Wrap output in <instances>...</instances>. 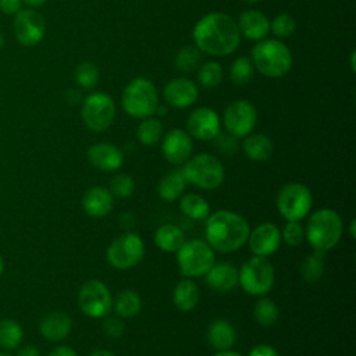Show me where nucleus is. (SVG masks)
<instances>
[{
    "mask_svg": "<svg viewBox=\"0 0 356 356\" xmlns=\"http://www.w3.org/2000/svg\"><path fill=\"white\" fill-rule=\"evenodd\" d=\"M192 36L197 49L211 56H228L241 43L236 21L224 13H210L202 17L195 24Z\"/></svg>",
    "mask_w": 356,
    "mask_h": 356,
    "instance_id": "f257e3e1",
    "label": "nucleus"
},
{
    "mask_svg": "<svg viewBox=\"0 0 356 356\" xmlns=\"http://www.w3.org/2000/svg\"><path fill=\"white\" fill-rule=\"evenodd\" d=\"M249 224L238 213L220 210L207 216L206 239L213 250L220 253H231L245 245L249 238Z\"/></svg>",
    "mask_w": 356,
    "mask_h": 356,
    "instance_id": "f03ea898",
    "label": "nucleus"
},
{
    "mask_svg": "<svg viewBox=\"0 0 356 356\" xmlns=\"http://www.w3.org/2000/svg\"><path fill=\"white\" fill-rule=\"evenodd\" d=\"M252 63L264 76L281 78L292 67V53L278 39H261L252 49Z\"/></svg>",
    "mask_w": 356,
    "mask_h": 356,
    "instance_id": "7ed1b4c3",
    "label": "nucleus"
},
{
    "mask_svg": "<svg viewBox=\"0 0 356 356\" xmlns=\"http://www.w3.org/2000/svg\"><path fill=\"white\" fill-rule=\"evenodd\" d=\"M342 220L331 209L314 211L307 220L306 239L317 252H327L334 248L342 236Z\"/></svg>",
    "mask_w": 356,
    "mask_h": 356,
    "instance_id": "20e7f679",
    "label": "nucleus"
},
{
    "mask_svg": "<svg viewBox=\"0 0 356 356\" xmlns=\"http://www.w3.org/2000/svg\"><path fill=\"white\" fill-rule=\"evenodd\" d=\"M124 111L134 118H147L156 113L159 95L152 81L138 76L127 83L121 95Z\"/></svg>",
    "mask_w": 356,
    "mask_h": 356,
    "instance_id": "39448f33",
    "label": "nucleus"
},
{
    "mask_svg": "<svg viewBox=\"0 0 356 356\" xmlns=\"http://www.w3.org/2000/svg\"><path fill=\"white\" fill-rule=\"evenodd\" d=\"M182 172L186 181L206 191L218 188L222 184L225 175L221 161L209 153H200L189 157L185 161Z\"/></svg>",
    "mask_w": 356,
    "mask_h": 356,
    "instance_id": "423d86ee",
    "label": "nucleus"
},
{
    "mask_svg": "<svg viewBox=\"0 0 356 356\" xmlns=\"http://www.w3.org/2000/svg\"><path fill=\"white\" fill-rule=\"evenodd\" d=\"M238 282L249 295H264L273 288L274 267L267 257L253 256L238 271Z\"/></svg>",
    "mask_w": 356,
    "mask_h": 356,
    "instance_id": "0eeeda50",
    "label": "nucleus"
},
{
    "mask_svg": "<svg viewBox=\"0 0 356 356\" xmlns=\"http://www.w3.org/2000/svg\"><path fill=\"white\" fill-rule=\"evenodd\" d=\"M177 261L182 275L200 277L204 275L214 264V252L210 245L200 239L184 242L177 252Z\"/></svg>",
    "mask_w": 356,
    "mask_h": 356,
    "instance_id": "6e6552de",
    "label": "nucleus"
},
{
    "mask_svg": "<svg viewBox=\"0 0 356 356\" xmlns=\"http://www.w3.org/2000/svg\"><path fill=\"white\" fill-rule=\"evenodd\" d=\"M313 197L309 188L292 182L281 188L277 196V207L286 221H300L312 209Z\"/></svg>",
    "mask_w": 356,
    "mask_h": 356,
    "instance_id": "1a4fd4ad",
    "label": "nucleus"
},
{
    "mask_svg": "<svg viewBox=\"0 0 356 356\" xmlns=\"http://www.w3.org/2000/svg\"><path fill=\"white\" fill-rule=\"evenodd\" d=\"M81 115L89 129L95 132L106 131L115 117L114 100L103 92L90 93L83 99Z\"/></svg>",
    "mask_w": 356,
    "mask_h": 356,
    "instance_id": "9d476101",
    "label": "nucleus"
},
{
    "mask_svg": "<svg viewBox=\"0 0 356 356\" xmlns=\"http://www.w3.org/2000/svg\"><path fill=\"white\" fill-rule=\"evenodd\" d=\"M145 253V245L139 235L128 232L115 238L107 248V261L120 270L131 268L136 266Z\"/></svg>",
    "mask_w": 356,
    "mask_h": 356,
    "instance_id": "9b49d317",
    "label": "nucleus"
},
{
    "mask_svg": "<svg viewBox=\"0 0 356 356\" xmlns=\"http://www.w3.org/2000/svg\"><path fill=\"white\" fill-rule=\"evenodd\" d=\"M79 309L92 318L104 317L113 306V299L108 288L99 280L86 281L78 293Z\"/></svg>",
    "mask_w": 356,
    "mask_h": 356,
    "instance_id": "f8f14e48",
    "label": "nucleus"
},
{
    "mask_svg": "<svg viewBox=\"0 0 356 356\" xmlns=\"http://www.w3.org/2000/svg\"><path fill=\"white\" fill-rule=\"evenodd\" d=\"M44 18L33 8H21L13 21V31L19 44L25 47L36 46L44 36Z\"/></svg>",
    "mask_w": 356,
    "mask_h": 356,
    "instance_id": "ddd939ff",
    "label": "nucleus"
},
{
    "mask_svg": "<svg viewBox=\"0 0 356 356\" xmlns=\"http://www.w3.org/2000/svg\"><path fill=\"white\" fill-rule=\"evenodd\" d=\"M257 120L254 106L248 100H236L231 103L224 113V127L227 132L235 138L249 135Z\"/></svg>",
    "mask_w": 356,
    "mask_h": 356,
    "instance_id": "4468645a",
    "label": "nucleus"
},
{
    "mask_svg": "<svg viewBox=\"0 0 356 356\" xmlns=\"http://www.w3.org/2000/svg\"><path fill=\"white\" fill-rule=\"evenodd\" d=\"M220 117L209 107L195 108L186 121L189 134L200 140H211L220 134Z\"/></svg>",
    "mask_w": 356,
    "mask_h": 356,
    "instance_id": "2eb2a0df",
    "label": "nucleus"
},
{
    "mask_svg": "<svg viewBox=\"0 0 356 356\" xmlns=\"http://www.w3.org/2000/svg\"><path fill=\"white\" fill-rule=\"evenodd\" d=\"M193 143L191 135L184 129L174 128L163 139L161 150L164 157L172 164H184L192 154Z\"/></svg>",
    "mask_w": 356,
    "mask_h": 356,
    "instance_id": "dca6fc26",
    "label": "nucleus"
},
{
    "mask_svg": "<svg viewBox=\"0 0 356 356\" xmlns=\"http://www.w3.org/2000/svg\"><path fill=\"white\" fill-rule=\"evenodd\" d=\"M164 100L175 108H186L199 97V89L188 78H174L168 81L163 89Z\"/></svg>",
    "mask_w": 356,
    "mask_h": 356,
    "instance_id": "f3484780",
    "label": "nucleus"
},
{
    "mask_svg": "<svg viewBox=\"0 0 356 356\" xmlns=\"http://www.w3.org/2000/svg\"><path fill=\"white\" fill-rule=\"evenodd\" d=\"M249 248L254 256L267 257L273 254L281 243V232L271 222H263L249 232Z\"/></svg>",
    "mask_w": 356,
    "mask_h": 356,
    "instance_id": "a211bd4d",
    "label": "nucleus"
},
{
    "mask_svg": "<svg viewBox=\"0 0 356 356\" xmlns=\"http://www.w3.org/2000/svg\"><path fill=\"white\" fill-rule=\"evenodd\" d=\"M88 160L103 171H115L124 163L122 152L111 143H95L88 149Z\"/></svg>",
    "mask_w": 356,
    "mask_h": 356,
    "instance_id": "6ab92c4d",
    "label": "nucleus"
},
{
    "mask_svg": "<svg viewBox=\"0 0 356 356\" xmlns=\"http://www.w3.org/2000/svg\"><path fill=\"white\" fill-rule=\"evenodd\" d=\"M236 24L241 35H245L250 40H261L270 31L268 18L259 10H246L241 13Z\"/></svg>",
    "mask_w": 356,
    "mask_h": 356,
    "instance_id": "aec40b11",
    "label": "nucleus"
},
{
    "mask_svg": "<svg viewBox=\"0 0 356 356\" xmlns=\"http://www.w3.org/2000/svg\"><path fill=\"white\" fill-rule=\"evenodd\" d=\"M113 195L103 186L88 189L82 197V207L90 217L99 218L107 216L113 209Z\"/></svg>",
    "mask_w": 356,
    "mask_h": 356,
    "instance_id": "412c9836",
    "label": "nucleus"
},
{
    "mask_svg": "<svg viewBox=\"0 0 356 356\" xmlns=\"http://www.w3.org/2000/svg\"><path fill=\"white\" fill-rule=\"evenodd\" d=\"M72 321L71 317L64 312H51L49 313L39 325L40 334L51 342H58L67 338L71 332Z\"/></svg>",
    "mask_w": 356,
    "mask_h": 356,
    "instance_id": "4be33fe9",
    "label": "nucleus"
},
{
    "mask_svg": "<svg viewBox=\"0 0 356 356\" xmlns=\"http://www.w3.org/2000/svg\"><path fill=\"white\" fill-rule=\"evenodd\" d=\"M204 275L207 285L220 292H227L238 284V270L228 263L213 264Z\"/></svg>",
    "mask_w": 356,
    "mask_h": 356,
    "instance_id": "5701e85b",
    "label": "nucleus"
},
{
    "mask_svg": "<svg viewBox=\"0 0 356 356\" xmlns=\"http://www.w3.org/2000/svg\"><path fill=\"white\" fill-rule=\"evenodd\" d=\"M234 327L222 318H217L210 323L207 330V341L217 350H228L235 343Z\"/></svg>",
    "mask_w": 356,
    "mask_h": 356,
    "instance_id": "b1692460",
    "label": "nucleus"
},
{
    "mask_svg": "<svg viewBox=\"0 0 356 356\" xmlns=\"http://www.w3.org/2000/svg\"><path fill=\"white\" fill-rule=\"evenodd\" d=\"M185 186H186V178L182 170H172L160 179L157 192L163 200L174 202L178 197H181Z\"/></svg>",
    "mask_w": 356,
    "mask_h": 356,
    "instance_id": "393cba45",
    "label": "nucleus"
},
{
    "mask_svg": "<svg viewBox=\"0 0 356 356\" xmlns=\"http://www.w3.org/2000/svg\"><path fill=\"white\" fill-rule=\"evenodd\" d=\"M200 299V292L197 285L191 280H182L177 284L172 295L174 305L178 310L189 312L196 307Z\"/></svg>",
    "mask_w": 356,
    "mask_h": 356,
    "instance_id": "a878e982",
    "label": "nucleus"
},
{
    "mask_svg": "<svg viewBox=\"0 0 356 356\" xmlns=\"http://www.w3.org/2000/svg\"><path fill=\"white\" fill-rule=\"evenodd\" d=\"M242 149L253 161H266L273 154V142L263 134L246 135Z\"/></svg>",
    "mask_w": 356,
    "mask_h": 356,
    "instance_id": "bb28decb",
    "label": "nucleus"
},
{
    "mask_svg": "<svg viewBox=\"0 0 356 356\" xmlns=\"http://www.w3.org/2000/svg\"><path fill=\"white\" fill-rule=\"evenodd\" d=\"M154 242L163 252L174 253L178 252L184 245L185 235L179 227L174 224H164L157 228L154 234Z\"/></svg>",
    "mask_w": 356,
    "mask_h": 356,
    "instance_id": "cd10ccee",
    "label": "nucleus"
},
{
    "mask_svg": "<svg viewBox=\"0 0 356 356\" xmlns=\"http://www.w3.org/2000/svg\"><path fill=\"white\" fill-rule=\"evenodd\" d=\"M181 211L192 220H203L210 213L209 203L196 193H186L179 200Z\"/></svg>",
    "mask_w": 356,
    "mask_h": 356,
    "instance_id": "c85d7f7f",
    "label": "nucleus"
},
{
    "mask_svg": "<svg viewBox=\"0 0 356 356\" xmlns=\"http://www.w3.org/2000/svg\"><path fill=\"white\" fill-rule=\"evenodd\" d=\"M140 306H142L140 296L138 292L132 289H125L120 292L114 302L115 313L122 318H129L138 314L140 310Z\"/></svg>",
    "mask_w": 356,
    "mask_h": 356,
    "instance_id": "c756f323",
    "label": "nucleus"
},
{
    "mask_svg": "<svg viewBox=\"0 0 356 356\" xmlns=\"http://www.w3.org/2000/svg\"><path fill=\"white\" fill-rule=\"evenodd\" d=\"M22 328L13 318H3L0 321V346L3 349H15L22 341Z\"/></svg>",
    "mask_w": 356,
    "mask_h": 356,
    "instance_id": "7c9ffc66",
    "label": "nucleus"
},
{
    "mask_svg": "<svg viewBox=\"0 0 356 356\" xmlns=\"http://www.w3.org/2000/svg\"><path fill=\"white\" fill-rule=\"evenodd\" d=\"M138 139L145 146L156 145L163 135V125L157 118H143L136 131Z\"/></svg>",
    "mask_w": 356,
    "mask_h": 356,
    "instance_id": "2f4dec72",
    "label": "nucleus"
},
{
    "mask_svg": "<svg viewBox=\"0 0 356 356\" xmlns=\"http://www.w3.org/2000/svg\"><path fill=\"white\" fill-rule=\"evenodd\" d=\"M253 316L260 325L270 327L278 320V307L271 299L261 298L253 307Z\"/></svg>",
    "mask_w": 356,
    "mask_h": 356,
    "instance_id": "473e14b6",
    "label": "nucleus"
},
{
    "mask_svg": "<svg viewBox=\"0 0 356 356\" xmlns=\"http://www.w3.org/2000/svg\"><path fill=\"white\" fill-rule=\"evenodd\" d=\"M202 61L200 50L195 46H185L178 50L174 58L175 68L182 72H191L195 71Z\"/></svg>",
    "mask_w": 356,
    "mask_h": 356,
    "instance_id": "72a5a7b5",
    "label": "nucleus"
},
{
    "mask_svg": "<svg viewBox=\"0 0 356 356\" xmlns=\"http://www.w3.org/2000/svg\"><path fill=\"white\" fill-rule=\"evenodd\" d=\"M254 67L249 57L235 58L229 67V78L235 85H246L253 78Z\"/></svg>",
    "mask_w": 356,
    "mask_h": 356,
    "instance_id": "f704fd0d",
    "label": "nucleus"
},
{
    "mask_svg": "<svg viewBox=\"0 0 356 356\" xmlns=\"http://www.w3.org/2000/svg\"><path fill=\"white\" fill-rule=\"evenodd\" d=\"M321 253L323 252H314L313 254H309L302 266H300V273H302V277L306 282H316L321 278L323 273H324V261H323V257H321Z\"/></svg>",
    "mask_w": 356,
    "mask_h": 356,
    "instance_id": "c9c22d12",
    "label": "nucleus"
},
{
    "mask_svg": "<svg viewBox=\"0 0 356 356\" xmlns=\"http://www.w3.org/2000/svg\"><path fill=\"white\" fill-rule=\"evenodd\" d=\"M75 82L82 89H93L99 82V70L90 61L81 63L75 70Z\"/></svg>",
    "mask_w": 356,
    "mask_h": 356,
    "instance_id": "e433bc0d",
    "label": "nucleus"
},
{
    "mask_svg": "<svg viewBox=\"0 0 356 356\" xmlns=\"http://www.w3.org/2000/svg\"><path fill=\"white\" fill-rule=\"evenodd\" d=\"M222 74V68L217 61H207L200 67L197 79L204 88H216L221 83Z\"/></svg>",
    "mask_w": 356,
    "mask_h": 356,
    "instance_id": "4c0bfd02",
    "label": "nucleus"
},
{
    "mask_svg": "<svg viewBox=\"0 0 356 356\" xmlns=\"http://www.w3.org/2000/svg\"><path fill=\"white\" fill-rule=\"evenodd\" d=\"M135 189V181L131 175L125 172L115 174L110 181V192L115 197H129Z\"/></svg>",
    "mask_w": 356,
    "mask_h": 356,
    "instance_id": "58836bf2",
    "label": "nucleus"
},
{
    "mask_svg": "<svg viewBox=\"0 0 356 356\" xmlns=\"http://www.w3.org/2000/svg\"><path fill=\"white\" fill-rule=\"evenodd\" d=\"M270 29L278 38H286L295 32L296 21L289 14H280L270 22Z\"/></svg>",
    "mask_w": 356,
    "mask_h": 356,
    "instance_id": "ea45409f",
    "label": "nucleus"
},
{
    "mask_svg": "<svg viewBox=\"0 0 356 356\" xmlns=\"http://www.w3.org/2000/svg\"><path fill=\"white\" fill-rule=\"evenodd\" d=\"M281 239H284L286 245L298 246L303 241V228L299 221H288L282 228Z\"/></svg>",
    "mask_w": 356,
    "mask_h": 356,
    "instance_id": "a19ab883",
    "label": "nucleus"
},
{
    "mask_svg": "<svg viewBox=\"0 0 356 356\" xmlns=\"http://www.w3.org/2000/svg\"><path fill=\"white\" fill-rule=\"evenodd\" d=\"M214 139H216V146L224 154H232L238 150L236 138L229 134H218Z\"/></svg>",
    "mask_w": 356,
    "mask_h": 356,
    "instance_id": "79ce46f5",
    "label": "nucleus"
},
{
    "mask_svg": "<svg viewBox=\"0 0 356 356\" xmlns=\"http://www.w3.org/2000/svg\"><path fill=\"white\" fill-rule=\"evenodd\" d=\"M124 321L118 317H107L103 321V331L108 338H120L124 334Z\"/></svg>",
    "mask_w": 356,
    "mask_h": 356,
    "instance_id": "37998d69",
    "label": "nucleus"
},
{
    "mask_svg": "<svg viewBox=\"0 0 356 356\" xmlns=\"http://www.w3.org/2000/svg\"><path fill=\"white\" fill-rule=\"evenodd\" d=\"M22 6V0H0V11L6 15H15Z\"/></svg>",
    "mask_w": 356,
    "mask_h": 356,
    "instance_id": "c03bdc74",
    "label": "nucleus"
},
{
    "mask_svg": "<svg viewBox=\"0 0 356 356\" xmlns=\"http://www.w3.org/2000/svg\"><path fill=\"white\" fill-rule=\"evenodd\" d=\"M249 356H278V353L268 345H257L249 352Z\"/></svg>",
    "mask_w": 356,
    "mask_h": 356,
    "instance_id": "a18cd8bd",
    "label": "nucleus"
},
{
    "mask_svg": "<svg viewBox=\"0 0 356 356\" xmlns=\"http://www.w3.org/2000/svg\"><path fill=\"white\" fill-rule=\"evenodd\" d=\"M49 356H78L76 352L70 346H57L54 348Z\"/></svg>",
    "mask_w": 356,
    "mask_h": 356,
    "instance_id": "49530a36",
    "label": "nucleus"
},
{
    "mask_svg": "<svg viewBox=\"0 0 356 356\" xmlns=\"http://www.w3.org/2000/svg\"><path fill=\"white\" fill-rule=\"evenodd\" d=\"M17 356H40V353L33 345H26L18 350Z\"/></svg>",
    "mask_w": 356,
    "mask_h": 356,
    "instance_id": "de8ad7c7",
    "label": "nucleus"
},
{
    "mask_svg": "<svg viewBox=\"0 0 356 356\" xmlns=\"http://www.w3.org/2000/svg\"><path fill=\"white\" fill-rule=\"evenodd\" d=\"M22 3H25L26 6H29L31 8H33V7H40V6H43L44 3H47V0H22Z\"/></svg>",
    "mask_w": 356,
    "mask_h": 356,
    "instance_id": "09e8293b",
    "label": "nucleus"
},
{
    "mask_svg": "<svg viewBox=\"0 0 356 356\" xmlns=\"http://www.w3.org/2000/svg\"><path fill=\"white\" fill-rule=\"evenodd\" d=\"M89 356H115V355H113L111 352H108V350H104V349H99V350H95V352H92Z\"/></svg>",
    "mask_w": 356,
    "mask_h": 356,
    "instance_id": "8fccbe9b",
    "label": "nucleus"
},
{
    "mask_svg": "<svg viewBox=\"0 0 356 356\" xmlns=\"http://www.w3.org/2000/svg\"><path fill=\"white\" fill-rule=\"evenodd\" d=\"M214 356H242V355L236 353V352H231V350H221V352L216 353Z\"/></svg>",
    "mask_w": 356,
    "mask_h": 356,
    "instance_id": "3c124183",
    "label": "nucleus"
},
{
    "mask_svg": "<svg viewBox=\"0 0 356 356\" xmlns=\"http://www.w3.org/2000/svg\"><path fill=\"white\" fill-rule=\"evenodd\" d=\"M355 225H356V221L352 220V221H350V225H349V231H350V236H352V238L356 236V231H355L356 228H355Z\"/></svg>",
    "mask_w": 356,
    "mask_h": 356,
    "instance_id": "603ef678",
    "label": "nucleus"
},
{
    "mask_svg": "<svg viewBox=\"0 0 356 356\" xmlns=\"http://www.w3.org/2000/svg\"><path fill=\"white\" fill-rule=\"evenodd\" d=\"M355 57H356V53L352 51V54H350V68H352V71H355Z\"/></svg>",
    "mask_w": 356,
    "mask_h": 356,
    "instance_id": "864d4df0",
    "label": "nucleus"
},
{
    "mask_svg": "<svg viewBox=\"0 0 356 356\" xmlns=\"http://www.w3.org/2000/svg\"><path fill=\"white\" fill-rule=\"evenodd\" d=\"M3 270H4V261H3V259H1V256H0V274L3 273Z\"/></svg>",
    "mask_w": 356,
    "mask_h": 356,
    "instance_id": "5fc2aeb1",
    "label": "nucleus"
},
{
    "mask_svg": "<svg viewBox=\"0 0 356 356\" xmlns=\"http://www.w3.org/2000/svg\"><path fill=\"white\" fill-rule=\"evenodd\" d=\"M3 44H4V38H3V35L0 33V49L3 47Z\"/></svg>",
    "mask_w": 356,
    "mask_h": 356,
    "instance_id": "6e6d98bb",
    "label": "nucleus"
},
{
    "mask_svg": "<svg viewBox=\"0 0 356 356\" xmlns=\"http://www.w3.org/2000/svg\"><path fill=\"white\" fill-rule=\"evenodd\" d=\"M243 1H248V3H257V1H260V0H243Z\"/></svg>",
    "mask_w": 356,
    "mask_h": 356,
    "instance_id": "4d7b16f0",
    "label": "nucleus"
},
{
    "mask_svg": "<svg viewBox=\"0 0 356 356\" xmlns=\"http://www.w3.org/2000/svg\"><path fill=\"white\" fill-rule=\"evenodd\" d=\"M0 356H11V355H7V353H3V352H0Z\"/></svg>",
    "mask_w": 356,
    "mask_h": 356,
    "instance_id": "13d9d810",
    "label": "nucleus"
}]
</instances>
